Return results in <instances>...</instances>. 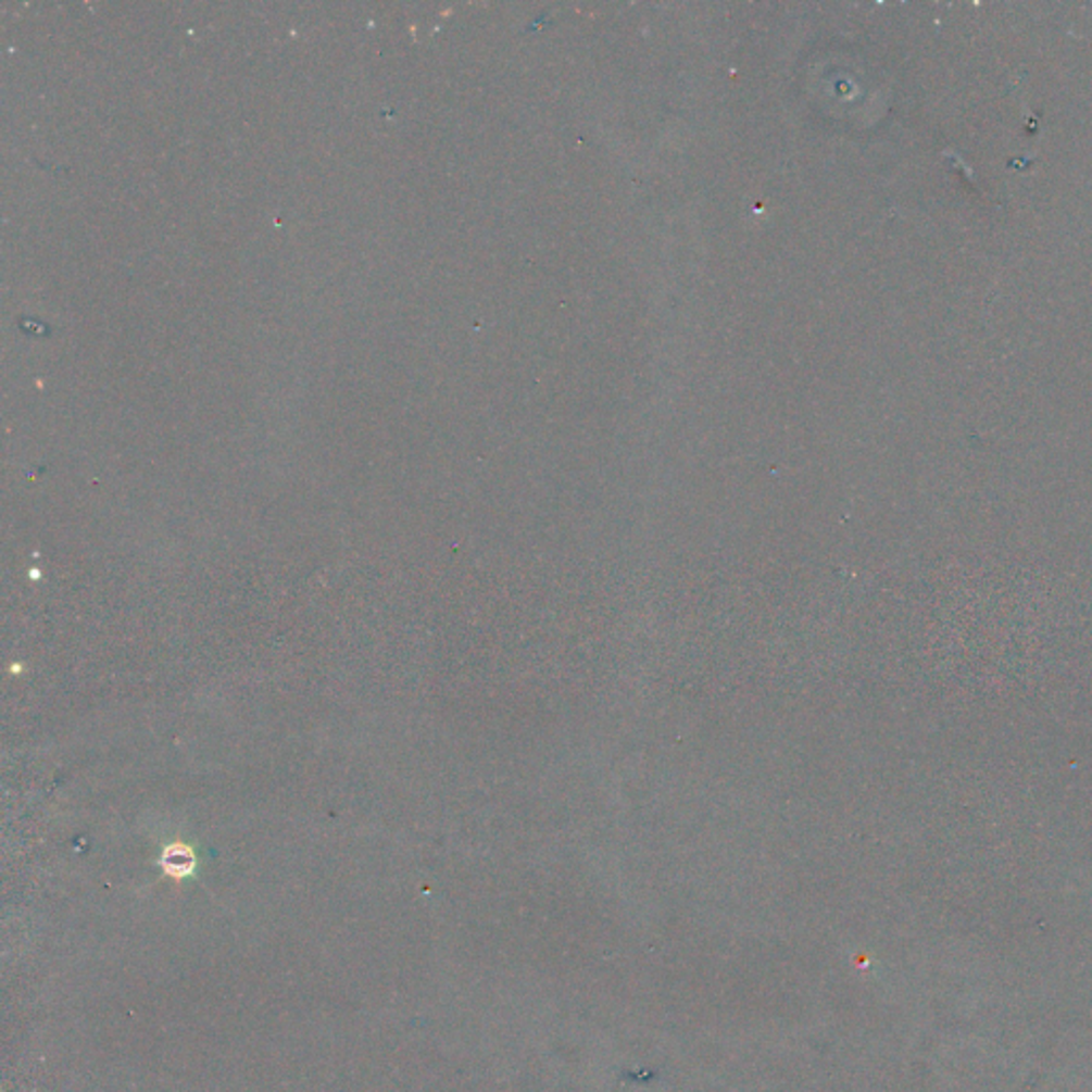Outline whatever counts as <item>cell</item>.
<instances>
[{
  "label": "cell",
  "instance_id": "1",
  "mask_svg": "<svg viewBox=\"0 0 1092 1092\" xmlns=\"http://www.w3.org/2000/svg\"><path fill=\"white\" fill-rule=\"evenodd\" d=\"M163 864H165L167 873H172L175 877H181L192 870L194 858H192L190 850H186V848H170L163 858Z\"/></svg>",
  "mask_w": 1092,
  "mask_h": 1092
}]
</instances>
